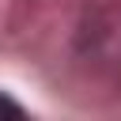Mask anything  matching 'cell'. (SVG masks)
<instances>
[{
    "label": "cell",
    "mask_w": 121,
    "mask_h": 121,
    "mask_svg": "<svg viewBox=\"0 0 121 121\" xmlns=\"http://www.w3.org/2000/svg\"><path fill=\"white\" fill-rule=\"evenodd\" d=\"M0 117H23V106L11 102L8 95H0Z\"/></svg>",
    "instance_id": "6da1fadb"
}]
</instances>
